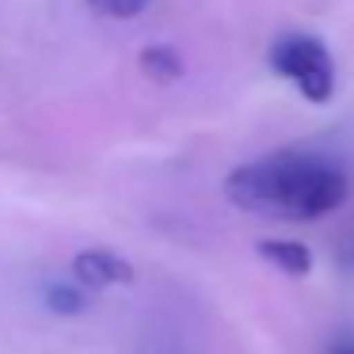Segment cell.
<instances>
[{"mask_svg": "<svg viewBox=\"0 0 354 354\" xmlns=\"http://www.w3.org/2000/svg\"><path fill=\"white\" fill-rule=\"evenodd\" d=\"M335 354H354V346H343V351H335Z\"/></svg>", "mask_w": 354, "mask_h": 354, "instance_id": "cell-8", "label": "cell"}, {"mask_svg": "<svg viewBox=\"0 0 354 354\" xmlns=\"http://www.w3.org/2000/svg\"><path fill=\"white\" fill-rule=\"evenodd\" d=\"M88 305V293L77 282H54L46 286V308L54 316H80Z\"/></svg>", "mask_w": 354, "mask_h": 354, "instance_id": "cell-6", "label": "cell"}, {"mask_svg": "<svg viewBox=\"0 0 354 354\" xmlns=\"http://www.w3.org/2000/svg\"><path fill=\"white\" fill-rule=\"evenodd\" d=\"M73 282L80 290H115V286H133L138 270L126 255L111 252V248H84L73 259Z\"/></svg>", "mask_w": 354, "mask_h": 354, "instance_id": "cell-3", "label": "cell"}, {"mask_svg": "<svg viewBox=\"0 0 354 354\" xmlns=\"http://www.w3.org/2000/svg\"><path fill=\"white\" fill-rule=\"evenodd\" d=\"M270 69L282 80H290L308 103H328L335 95V62H331L328 46L313 35H286L270 46L267 54Z\"/></svg>", "mask_w": 354, "mask_h": 354, "instance_id": "cell-2", "label": "cell"}, {"mask_svg": "<svg viewBox=\"0 0 354 354\" xmlns=\"http://www.w3.org/2000/svg\"><path fill=\"white\" fill-rule=\"evenodd\" d=\"M138 65L153 84H176V80H183V57L171 46H145L138 54Z\"/></svg>", "mask_w": 354, "mask_h": 354, "instance_id": "cell-5", "label": "cell"}, {"mask_svg": "<svg viewBox=\"0 0 354 354\" xmlns=\"http://www.w3.org/2000/svg\"><path fill=\"white\" fill-rule=\"evenodd\" d=\"M346 171L328 156L278 149L225 176V198L267 221H320L346 202Z\"/></svg>", "mask_w": 354, "mask_h": 354, "instance_id": "cell-1", "label": "cell"}, {"mask_svg": "<svg viewBox=\"0 0 354 354\" xmlns=\"http://www.w3.org/2000/svg\"><path fill=\"white\" fill-rule=\"evenodd\" d=\"M255 252H259L270 267H278L282 274H290V278H305L308 270H313V252H308L301 240H282V236L270 240L267 236V240L255 244Z\"/></svg>", "mask_w": 354, "mask_h": 354, "instance_id": "cell-4", "label": "cell"}, {"mask_svg": "<svg viewBox=\"0 0 354 354\" xmlns=\"http://www.w3.org/2000/svg\"><path fill=\"white\" fill-rule=\"evenodd\" d=\"M88 8L103 19H138L149 8V0H88Z\"/></svg>", "mask_w": 354, "mask_h": 354, "instance_id": "cell-7", "label": "cell"}]
</instances>
